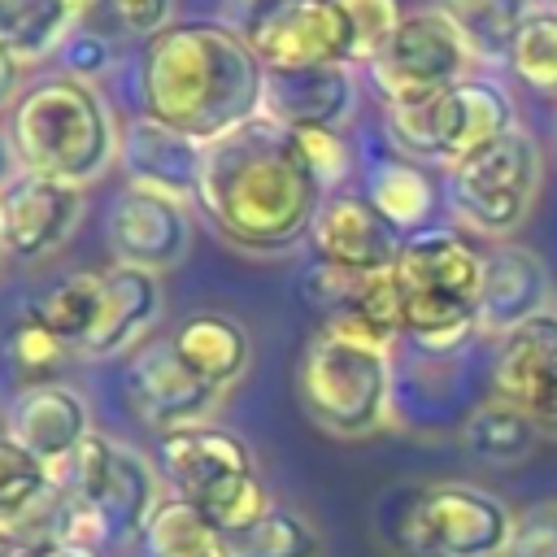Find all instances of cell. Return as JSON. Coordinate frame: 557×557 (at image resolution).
Instances as JSON below:
<instances>
[{
	"mask_svg": "<svg viewBox=\"0 0 557 557\" xmlns=\"http://www.w3.org/2000/svg\"><path fill=\"white\" fill-rule=\"evenodd\" d=\"M335 4L344 9L348 35H352V65H370L405 22L396 0H335Z\"/></svg>",
	"mask_w": 557,
	"mask_h": 557,
	"instance_id": "d6a6232c",
	"label": "cell"
},
{
	"mask_svg": "<svg viewBox=\"0 0 557 557\" xmlns=\"http://www.w3.org/2000/svg\"><path fill=\"white\" fill-rule=\"evenodd\" d=\"M326 200L300 139L270 117H252L205 144L196 209L244 252H287L309 239Z\"/></svg>",
	"mask_w": 557,
	"mask_h": 557,
	"instance_id": "6da1fadb",
	"label": "cell"
},
{
	"mask_svg": "<svg viewBox=\"0 0 557 557\" xmlns=\"http://www.w3.org/2000/svg\"><path fill=\"white\" fill-rule=\"evenodd\" d=\"M296 396L318 431L335 440H366L392 422V348L318 326L296 366Z\"/></svg>",
	"mask_w": 557,
	"mask_h": 557,
	"instance_id": "5b68a950",
	"label": "cell"
},
{
	"mask_svg": "<svg viewBox=\"0 0 557 557\" xmlns=\"http://www.w3.org/2000/svg\"><path fill=\"white\" fill-rule=\"evenodd\" d=\"M370 205L400 235H418V231H426V218H431V205H435V187H431V178L418 165L383 161L370 174Z\"/></svg>",
	"mask_w": 557,
	"mask_h": 557,
	"instance_id": "83f0119b",
	"label": "cell"
},
{
	"mask_svg": "<svg viewBox=\"0 0 557 557\" xmlns=\"http://www.w3.org/2000/svg\"><path fill=\"white\" fill-rule=\"evenodd\" d=\"M113 26L135 39H157L174 26V0H104Z\"/></svg>",
	"mask_w": 557,
	"mask_h": 557,
	"instance_id": "e575fe53",
	"label": "cell"
},
{
	"mask_svg": "<svg viewBox=\"0 0 557 557\" xmlns=\"http://www.w3.org/2000/svg\"><path fill=\"white\" fill-rule=\"evenodd\" d=\"M200 157H205V144L161 126L148 113H139L117 139V161L126 170V183L144 187V191H157L165 200H178L187 209H196Z\"/></svg>",
	"mask_w": 557,
	"mask_h": 557,
	"instance_id": "d6986e66",
	"label": "cell"
},
{
	"mask_svg": "<svg viewBox=\"0 0 557 557\" xmlns=\"http://www.w3.org/2000/svg\"><path fill=\"white\" fill-rule=\"evenodd\" d=\"M161 313V283L135 265H109L100 274V313L83 339V357H117L135 348Z\"/></svg>",
	"mask_w": 557,
	"mask_h": 557,
	"instance_id": "44dd1931",
	"label": "cell"
},
{
	"mask_svg": "<svg viewBox=\"0 0 557 557\" xmlns=\"http://www.w3.org/2000/svg\"><path fill=\"white\" fill-rule=\"evenodd\" d=\"M117 126L100 91L70 74L30 83L9 109V144L22 170L70 187L96 183L117 157Z\"/></svg>",
	"mask_w": 557,
	"mask_h": 557,
	"instance_id": "3957f363",
	"label": "cell"
},
{
	"mask_svg": "<svg viewBox=\"0 0 557 557\" xmlns=\"http://www.w3.org/2000/svg\"><path fill=\"white\" fill-rule=\"evenodd\" d=\"M296 139H300L313 174L322 178V187H335L344 178V170H348V148H344L339 131H300Z\"/></svg>",
	"mask_w": 557,
	"mask_h": 557,
	"instance_id": "8d00e7d4",
	"label": "cell"
},
{
	"mask_svg": "<svg viewBox=\"0 0 557 557\" xmlns=\"http://www.w3.org/2000/svg\"><path fill=\"white\" fill-rule=\"evenodd\" d=\"M13 165H17V157H13V144H9V131H0V187L13 178Z\"/></svg>",
	"mask_w": 557,
	"mask_h": 557,
	"instance_id": "60d3db41",
	"label": "cell"
},
{
	"mask_svg": "<svg viewBox=\"0 0 557 557\" xmlns=\"http://www.w3.org/2000/svg\"><path fill=\"white\" fill-rule=\"evenodd\" d=\"M440 13L466 35L474 61H509L518 30L540 13V0H435Z\"/></svg>",
	"mask_w": 557,
	"mask_h": 557,
	"instance_id": "d4e9b609",
	"label": "cell"
},
{
	"mask_svg": "<svg viewBox=\"0 0 557 557\" xmlns=\"http://www.w3.org/2000/svg\"><path fill=\"white\" fill-rule=\"evenodd\" d=\"M444 178H448L453 213L470 231L505 244L513 231L527 226V218H531V209L540 200L544 148L522 126H513L509 135H500L483 152L448 165Z\"/></svg>",
	"mask_w": 557,
	"mask_h": 557,
	"instance_id": "9c48e42d",
	"label": "cell"
},
{
	"mask_svg": "<svg viewBox=\"0 0 557 557\" xmlns=\"http://www.w3.org/2000/svg\"><path fill=\"white\" fill-rule=\"evenodd\" d=\"M52 474L70 505L61 540H74L100 553L104 544L139 540L152 509L161 505V479L148 466V457L100 431H91L83 448L70 461H61Z\"/></svg>",
	"mask_w": 557,
	"mask_h": 557,
	"instance_id": "8992f818",
	"label": "cell"
},
{
	"mask_svg": "<svg viewBox=\"0 0 557 557\" xmlns=\"http://www.w3.org/2000/svg\"><path fill=\"white\" fill-rule=\"evenodd\" d=\"M265 65L231 22H174L139 57V104L161 126L213 144L261 117Z\"/></svg>",
	"mask_w": 557,
	"mask_h": 557,
	"instance_id": "7a4b0ae2",
	"label": "cell"
},
{
	"mask_svg": "<svg viewBox=\"0 0 557 557\" xmlns=\"http://www.w3.org/2000/svg\"><path fill=\"white\" fill-rule=\"evenodd\" d=\"M231 22L265 70L352 65V35L335 0H235Z\"/></svg>",
	"mask_w": 557,
	"mask_h": 557,
	"instance_id": "8fae6325",
	"label": "cell"
},
{
	"mask_svg": "<svg viewBox=\"0 0 557 557\" xmlns=\"http://www.w3.org/2000/svg\"><path fill=\"white\" fill-rule=\"evenodd\" d=\"M505 557H557V500H535L513 518Z\"/></svg>",
	"mask_w": 557,
	"mask_h": 557,
	"instance_id": "836d02e7",
	"label": "cell"
},
{
	"mask_svg": "<svg viewBox=\"0 0 557 557\" xmlns=\"http://www.w3.org/2000/svg\"><path fill=\"white\" fill-rule=\"evenodd\" d=\"M4 435L17 448H26L30 457H39L44 466L57 470L91 435V409H87L83 392L70 387V383L22 387L9 405V413H4Z\"/></svg>",
	"mask_w": 557,
	"mask_h": 557,
	"instance_id": "ac0fdd59",
	"label": "cell"
},
{
	"mask_svg": "<svg viewBox=\"0 0 557 557\" xmlns=\"http://www.w3.org/2000/svg\"><path fill=\"white\" fill-rule=\"evenodd\" d=\"M0 252H4V244H0Z\"/></svg>",
	"mask_w": 557,
	"mask_h": 557,
	"instance_id": "b9f144b4",
	"label": "cell"
},
{
	"mask_svg": "<svg viewBox=\"0 0 557 557\" xmlns=\"http://www.w3.org/2000/svg\"><path fill=\"white\" fill-rule=\"evenodd\" d=\"M74 30L78 17L70 0H0V44L22 65H39L57 57Z\"/></svg>",
	"mask_w": 557,
	"mask_h": 557,
	"instance_id": "484cf974",
	"label": "cell"
},
{
	"mask_svg": "<svg viewBox=\"0 0 557 557\" xmlns=\"http://www.w3.org/2000/svg\"><path fill=\"white\" fill-rule=\"evenodd\" d=\"M553 309V278L540 252L522 244H496L483 252V287H479V331L509 335L535 313Z\"/></svg>",
	"mask_w": 557,
	"mask_h": 557,
	"instance_id": "ffe728a7",
	"label": "cell"
},
{
	"mask_svg": "<svg viewBox=\"0 0 557 557\" xmlns=\"http://www.w3.org/2000/svg\"><path fill=\"white\" fill-rule=\"evenodd\" d=\"M535 444H540L535 422L500 396L479 400L461 422V448L483 466H500V470L522 466L535 453Z\"/></svg>",
	"mask_w": 557,
	"mask_h": 557,
	"instance_id": "cb8c5ba5",
	"label": "cell"
},
{
	"mask_svg": "<svg viewBox=\"0 0 557 557\" xmlns=\"http://www.w3.org/2000/svg\"><path fill=\"white\" fill-rule=\"evenodd\" d=\"M357 109L352 65H305V70H265L261 117L300 135V131H344Z\"/></svg>",
	"mask_w": 557,
	"mask_h": 557,
	"instance_id": "e0dca14e",
	"label": "cell"
},
{
	"mask_svg": "<svg viewBox=\"0 0 557 557\" xmlns=\"http://www.w3.org/2000/svg\"><path fill=\"white\" fill-rule=\"evenodd\" d=\"M396 278L405 292V344L426 357H453L479 335V287H483V252L448 231L426 226L405 239Z\"/></svg>",
	"mask_w": 557,
	"mask_h": 557,
	"instance_id": "277c9868",
	"label": "cell"
},
{
	"mask_svg": "<svg viewBox=\"0 0 557 557\" xmlns=\"http://www.w3.org/2000/svg\"><path fill=\"white\" fill-rule=\"evenodd\" d=\"M157 466L170 483V496L191 500L213 522V531H235L274 505L248 444L226 426L196 422L165 431L157 440Z\"/></svg>",
	"mask_w": 557,
	"mask_h": 557,
	"instance_id": "ba28073f",
	"label": "cell"
},
{
	"mask_svg": "<svg viewBox=\"0 0 557 557\" xmlns=\"http://www.w3.org/2000/svg\"><path fill=\"white\" fill-rule=\"evenodd\" d=\"M409 235H400L370 196H326L318 209V222L309 231L313 261L352 270V274H379L400 261Z\"/></svg>",
	"mask_w": 557,
	"mask_h": 557,
	"instance_id": "2e32d148",
	"label": "cell"
},
{
	"mask_svg": "<svg viewBox=\"0 0 557 557\" xmlns=\"http://www.w3.org/2000/svg\"><path fill=\"white\" fill-rule=\"evenodd\" d=\"M474 65L479 61L466 35L448 22V13L431 4V9L405 13L387 48L366 70L383 104H405V100H431V96L453 91L457 83L474 78Z\"/></svg>",
	"mask_w": 557,
	"mask_h": 557,
	"instance_id": "30bf717a",
	"label": "cell"
},
{
	"mask_svg": "<svg viewBox=\"0 0 557 557\" xmlns=\"http://www.w3.org/2000/svg\"><path fill=\"white\" fill-rule=\"evenodd\" d=\"M30 313H35L57 339H65L70 348H83V339L91 335L96 313H100V274H70V278L52 283V287L30 305Z\"/></svg>",
	"mask_w": 557,
	"mask_h": 557,
	"instance_id": "f546056e",
	"label": "cell"
},
{
	"mask_svg": "<svg viewBox=\"0 0 557 557\" xmlns=\"http://www.w3.org/2000/svg\"><path fill=\"white\" fill-rule=\"evenodd\" d=\"M218 396L222 392L205 383L170 339H144L126 361V405L161 435L209 422Z\"/></svg>",
	"mask_w": 557,
	"mask_h": 557,
	"instance_id": "7c38bea8",
	"label": "cell"
},
{
	"mask_svg": "<svg viewBox=\"0 0 557 557\" xmlns=\"http://www.w3.org/2000/svg\"><path fill=\"white\" fill-rule=\"evenodd\" d=\"M170 344L218 392H226L231 383H239L244 370H248V357H252L248 331L235 318H226V313H191V318H183L174 326Z\"/></svg>",
	"mask_w": 557,
	"mask_h": 557,
	"instance_id": "603a6c76",
	"label": "cell"
},
{
	"mask_svg": "<svg viewBox=\"0 0 557 557\" xmlns=\"http://www.w3.org/2000/svg\"><path fill=\"white\" fill-rule=\"evenodd\" d=\"M139 540L148 557H218L213 522L183 496H161Z\"/></svg>",
	"mask_w": 557,
	"mask_h": 557,
	"instance_id": "f1b7e54d",
	"label": "cell"
},
{
	"mask_svg": "<svg viewBox=\"0 0 557 557\" xmlns=\"http://www.w3.org/2000/svg\"><path fill=\"white\" fill-rule=\"evenodd\" d=\"M26 544H30V540H22L13 527H4V522H0V557H22V548H26Z\"/></svg>",
	"mask_w": 557,
	"mask_h": 557,
	"instance_id": "ab89813d",
	"label": "cell"
},
{
	"mask_svg": "<svg viewBox=\"0 0 557 557\" xmlns=\"http://www.w3.org/2000/svg\"><path fill=\"white\" fill-rule=\"evenodd\" d=\"M518 126L513 100L492 78H466L440 96V165H457Z\"/></svg>",
	"mask_w": 557,
	"mask_h": 557,
	"instance_id": "7402d4cb",
	"label": "cell"
},
{
	"mask_svg": "<svg viewBox=\"0 0 557 557\" xmlns=\"http://www.w3.org/2000/svg\"><path fill=\"white\" fill-rule=\"evenodd\" d=\"M22 557H104V553L87 548V544H74V540H30L22 548Z\"/></svg>",
	"mask_w": 557,
	"mask_h": 557,
	"instance_id": "f35d334b",
	"label": "cell"
},
{
	"mask_svg": "<svg viewBox=\"0 0 557 557\" xmlns=\"http://www.w3.org/2000/svg\"><path fill=\"white\" fill-rule=\"evenodd\" d=\"M104 239L113 265H135L148 274L174 270L191 248V213L178 200H165L144 187H122L104 218Z\"/></svg>",
	"mask_w": 557,
	"mask_h": 557,
	"instance_id": "5bb4252c",
	"label": "cell"
},
{
	"mask_svg": "<svg viewBox=\"0 0 557 557\" xmlns=\"http://www.w3.org/2000/svg\"><path fill=\"white\" fill-rule=\"evenodd\" d=\"M22 61L0 44V109H13L17 96H22Z\"/></svg>",
	"mask_w": 557,
	"mask_h": 557,
	"instance_id": "74e56055",
	"label": "cell"
},
{
	"mask_svg": "<svg viewBox=\"0 0 557 557\" xmlns=\"http://www.w3.org/2000/svg\"><path fill=\"white\" fill-rule=\"evenodd\" d=\"M509 70L535 91H557V9H540L518 30L509 48Z\"/></svg>",
	"mask_w": 557,
	"mask_h": 557,
	"instance_id": "1f68e13d",
	"label": "cell"
},
{
	"mask_svg": "<svg viewBox=\"0 0 557 557\" xmlns=\"http://www.w3.org/2000/svg\"><path fill=\"white\" fill-rule=\"evenodd\" d=\"M57 61H61V70H65L70 78L91 83V74H104V70H109V61H113V44H109V35H96L91 26H78V30L61 44Z\"/></svg>",
	"mask_w": 557,
	"mask_h": 557,
	"instance_id": "d590c367",
	"label": "cell"
},
{
	"mask_svg": "<svg viewBox=\"0 0 557 557\" xmlns=\"http://www.w3.org/2000/svg\"><path fill=\"white\" fill-rule=\"evenodd\" d=\"M553 9H557V0H553Z\"/></svg>",
	"mask_w": 557,
	"mask_h": 557,
	"instance_id": "7bdbcfd3",
	"label": "cell"
},
{
	"mask_svg": "<svg viewBox=\"0 0 557 557\" xmlns=\"http://www.w3.org/2000/svg\"><path fill=\"white\" fill-rule=\"evenodd\" d=\"M492 396L518 405L540 440L557 444V309L535 313L496 344Z\"/></svg>",
	"mask_w": 557,
	"mask_h": 557,
	"instance_id": "4fadbf2b",
	"label": "cell"
},
{
	"mask_svg": "<svg viewBox=\"0 0 557 557\" xmlns=\"http://www.w3.org/2000/svg\"><path fill=\"white\" fill-rule=\"evenodd\" d=\"M65 357H70V344H65V339H57V335H52V331L30 313V309L13 322L9 339H4V361H9V370H13V379H17L22 387L61 383L57 374H61Z\"/></svg>",
	"mask_w": 557,
	"mask_h": 557,
	"instance_id": "4dcf8cb0",
	"label": "cell"
},
{
	"mask_svg": "<svg viewBox=\"0 0 557 557\" xmlns=\"http://www.w3.org/2000/svg\"><path fill=\"white\" fill-rule=\"evenodd\" d=\"M513 509L479 483H422L383 513V540L396 557H505Z\"/></svg>",
	"mask_w": 557,
	"mask_h": 557,
	"instance_id": "52a82bcc",
	"label": "cell"
},
{
	"mask_svg": "<svg viewBox=\"0 0 557 557\" xmlns=\"http://www.w3.org/2000/svg\"><path fill=\"white\" fill-rule=\"evenodd\" d=\"M83 218V187L17 170L0 187V244L17 261L52 257Z\"/></svg>",
	"mask_w": 557,
	"mask_h": 557,
	"instance_id": "9a60e30c",
	"label": "cell"
},
{
	"mask_svg": "<svg viewBox=\"0 0 557 557\" xmlns=\"http://www.w3.org/2000/svg\"><path fill=\"white\" fill-rule=\"evenodd\" d=\"M218 557H322V540L305 513L274 500L261 518L218 531Z\"/></svg>",
	"mask_w": 557,
	"mask_h": 557,
	"instance_id": "4316f807",
	"label": "cell"
}]
</instances>
